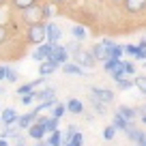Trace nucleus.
I'll return each instance as SVG.
<instances>
[{
    "label": "nucleus",
    "instance_id": "1",
    "mask_svg": "<svg viewBox=\"0 0 146 146\" xmlns=\"http://www.w3.org/2000/svg\"><path fill=\"white\" fill-rule=\"evenodd\" d=\"M26 41L30 45H39V43L45 41V22H39V24H30L26 30Z\"/></svg>",
    "mask_w": 146,
    "mask_h": 146
},
{
    "label": "nucleus",
    "instance_id": "2",
    "mask_svg": "<svg viewBox=\"0 0 146 146\" xmlns=\"http://www.w3.org/2000/svg\"><path fill=\"white\" fill-rule=\"evenodd\" d=\"M45 60H47L50 64H54L56 69H58V67H62L64 62H69V52L64 50V45H58V43H56L54 50H52V54L47 56Z\"/></svg>",
    "mask_w": 146,
    "mask_h": 146
},
{
    "label": "nucleus",
    "instance_id": "3",
    "mask_svg": "<svg viewBox=\"0 0 146 146\" xmlns=\"http://www.w3.org/2000/svg\"><path fill=\"white\" fill-rule=\"evenodd\" d=\"M22 19L30 26V24H39V22H43V7L36 2V5H32V7H28V9H24L22 11Z\"/></svg>",
    "mask_w": 146,
    "mask_h": 146
},
{
    "label": "nucleus",
    "instance_id": "4",
    "mask_svg": "<svg viewBox=\"0 0 146 146\" xmlns=\"http://www.w3.org/2000/svg\"><path fill=\"white\" fill-rule=\"evenodd\" d=\"M71 58H73V62L80 64L82 69H92V67H95V62H97V60L92 58V54H90V52H86L84 47H80L78 52H73Z\"/></svg>",
    "mask_w": 146,
    "mask_h": 146
},
{
    "label": "nucleus",
    "instance_id": "5",
    "mask_svg": "<svg viewBox=\"0 0 146 146\" xmlns=\"http://www.w3.org/2000/svg\"><path fill=\"white\" fill-rule=\"evenodd\" d=\"M54 45H56V43H52V41H47V39H45V41L39 43V45H36V50L32 52V58H35V60H45L47 56L52 54Z\"/></svg>",
    "mask_w": 146,
    "mask_h": 146
},
{
    "label": "nucleus",
    "instance_id": "6",
    "mask_svg": "<svg viewBox=\"0 0 146 146\" xmlns=\"http://www.w3.org/2000/svg\"><path fill=\"white\" fill-rule=\"evenodd\" d=\"M60 36H62V30H60L58 24L54 22H45V39L52 43H58L60 41Z\"/></svg>",
    "mask_w": 146,
    "mask_h": 146
},
{
    "label": "nucleus",
    "instance_id": "7",
    "mask_svg": "<svg viewBox=\"0 0 146 146\" xmlns=\"http://www.w3.org/2000/svg\"><path fill=\"white\" fill-rule=\"evenodd\" d=\"M90 95L95 97V99L103 101V103H112V101H114V92L110 90V88H97V86H92L90 88Z\"/></svg>",
    "mask_w": 146,
    "mask_h": 146
},
{
    "label": "nucleus",
    "instance_id": "8",
    "mask_svg": "<svg viewBox=\"0 0 146 146\" xmlns=\"http://www.w3.org/2000/svg\"><path fill=\"white\" fill-rule=\"evenodd\" d=\"M36 116H39V112H36V110H30L28 114H19V116H17V123H15V125H17L19 129H28V127H30V125L36 120Z\"/></svg>",
    "mask_w": 146,
    "mask_h": 146
},
{
    "label": "nucleus",
    "instance_id": "9",
    "mask_svg": "<svg viewBox=\"0 0 146 146\" xmlns=\"http://www.w3.org/2000/svg\"><path fill=\"white\" fill-rule=\"evenodd\" d=\"M28 135H30L32 140H36V142H39V140H45V127H43L41 123H36V120H35V123L28 127Z\"/></svg>",
    "mask_w": 146,
    "mask_h": 146
},
{
    "label": "nucleus",
    "instance_id": "10",
    "mask_svg": "<svg viewBox=\"0 0 146 146\" xmlns=\"http://www.w3.org/2000/svg\"><path fill=\"white\" fill-rule=\"evenodd\" d=\"M36 123H41L43 127H45V133H52L54 129H58V118H54V116H36Z\"/></svg>",
    "mask_w": 146,
    "mask_h": 146
},
{
    "label": "nucleus",
    "instance_id": "11",
    "mask_svg": "<svg viewBox=\"0 0 146 146\" xmlns=\"http://www.w3.org/2000/svg\"><path fill=\"white\" fill-rule=\"evenodd\" d=\"M17 112H15V108H5L2 110V114H0V120L5 125H15L17 123Z\"/></svg>",
    "mask_w": 146,
    "mask_h": 146
},
{
    "label": "nucleus",
    "instance_id": "12",
    "mask_svg": "<svg viewBox=\"0 0 146 146\" xmlns=\"http://www.w3.org/2000/svg\"><path fill=\"white\" fill-rule=\"evenodd\" d=\"M125 9L129 13H140L146 9V0H125Z\"/></svg>",
    "mask_w": 146,
    "mask_h": 146
},
{
    "label": "nucleus",
    "instance_id": "13",
    "mask_svg": "<svg viewBox=\"0 0 146 146\" xmlns=\"http://www.w3.org/2000/svg\"><path fill=\"white\" fill-rule=\"evenodd\" d=\"M116 114H118V116H123L125 120H129V123H131V120L135 118V116L140 114V112H137L135 108H129V105H120V108L116 110Z\"/></svg>",
    "mask_w": 146,
    "mask_h": 146
},
{
    "label": "nucleus",
    "instance_id": "14",
    "mask_svg": "<svg viewBox=\"0 0 146 146\" xmlns=\"http://www.w3.org/2000/svg\"><path fill=\"white\" fill-rule=\"evenodd\" d=\"M62 73H64V75H84L86 69H82L80 64H75V62H64L62 64Z\"/></svg>",
    "mask_w": 146,
    "mask_h": 146
},
{
    "label": "nucleus",
    "instance_id": "15",
    "mask_svg": "<svg viewBox=\"0 0 146 146\" xmlns=\"http://www.w3.org/2000/svg\"><path fill=\"white\" fill-rule=\"evenodd\" d=\"M125 133H127V137H129L131 142H135V144H140V142L146 137V133H144V131H140V129H135L133 125H131V127H127V129H125Z\"/></svg>",
    "mask_w": 146,
    "mask_h": 146
},
{
    "label": "nucleus",
    "instance_id": "16",
    "mask_svg": "<svg viewBox=\"0 0 146 146\" xmlns=\"http://www.w3.org/2000/svg\"><path fill=\"white\" fill-rule=\"evenodd\" d=\"M64 105H67V112L71 114H84V103L80 99H69Z\"/></svg>",
    "mask_w": 146,
    "mask_h": 146
},
{
    "label": "nucleus",
    "instance_id": "17",
    "mask_svg": "<svg viewBox=\"0 0 146 146\" xmlns=\"http://www.w3.org/2000/svg\"><path fill=\"white\" fill-rule=\"evenodd\" d=\"M90 54H92V58H95V60H101V62H103V60L108 58V47H105L103 43H97V45L90 50Z\"/></svg>",
    "mask_w": 146,
    "mask_h": 146
},
{
    "label": "nucleus",
    "instance_id": "18",
    "mask_svg": "<svg viewBox=\"0 0 146 146\" xmlns=\"http://www.w3.org/2000/svg\"><path fill=\"white\" fill-rule=\"evenodd\" d=\"M43 82H45V80L41 78V80H32V82H28V84H22V86L17 88V95H26V92H32L36 86H39V84H43Z\"/></svg>",
    "mask_w": 146,
    "mask_h": 146
},
{
    "label": "nucleus",
    "instance_id": "19",
    "mask_svg": "<svg viewBox=\"0 0 146 146\" xmlns=\"http://www.w3.org/2000/svg\"><path fill=\"white\" fill-rule=\"evenodd\" d=\"M45 142H47L50 146H60V144H62V131H60V129H54V131L47 135Z\"/></svg>",
    "mask_w": 146,
    "mask_h": 146
},
{
    "label": "nucleus",
    "instance_id": "20",
    "mask_svg": "<svg viewBox=\"0 0 146 146\" xmlns=\"http://www.w3.org/2000/svg\"><path fill=\"white\" fill-rule=\"evenodd\" d=\"M9 2H11V7H13V9H17V11H24V9H28V7L36 5L39 0H9Z\"/></svg>",
    "mask_w": 146,
    "mask_h": 146
},
{
    "label": "nucleus",
    "instance_id": "21",
    "mask_svg": "<svg viewBox=\"0 0 146 146\" xmlns=\"http://www.w3.org/2000/svg\"><path fill=\"white\" fill-rule=\"evenodd\" d=\"M120 64H123V60H120V58H105V60H103V69H105L108 73H112L114 69H118Z\"/></svg>",
    "mask_w": 146,
    "mask_h": 146
},
{
    "label": "nucleus",
    "instance_id": "22",
    "mask_svg": "<svg viewBox=\"0 0 146 146\" xmlns=\"http://www.w3.org/2000/svg\"><path fill=\"white\" fill-rule=\"evenodd\" d=\"M54 71H56V67H54V64H50L47 60H43V62L39 64V75H41V78H47V75H52Z\"/></svg>",
    "mask_w": 146,
    "mask_h": 146
},
{
    "label": "nucleus",
    "instance_id": "23",
    "mask_svg": "<svg viewBox=\"0 0 146 146\" xmlns=\"http://www.w3.org/2000/svg\"><path fill=\"white\" fill-rule=\"evenodd\" d=\"M112 125H114L116 131H118V129H120V131H125L127 127H131V123H129V120H125L123 116H118V114H114V120H112Z\"/></svg>",
    "mask_w": 146,
    "mask_h": 146
},
{
    "label": "nucleus",
    "instance_id": "24",
    "mask_svg": "<svg viewBox=\"0 0 146 146\" xmlns=\"http://www.w3.org/2000/svg\"><path fill=\"white\" fill-rule=\"evenodd\" d=\"M64 114H67V105H64V103H58V101H56V105L52 108V116L60 120V118H62Z\"/></svg>",
    "mask_w": 146,
    "mask_h": 146
},
{
    "label": "nucleus",
    "instance_id": "25",
    "mask_svg": "<svg viewBox=\"0 0 146 146\" xmlns=\"http://www.w3.org/2000/svg\"><path fill=\"white\" fill-rule=\"evenodd\" d=\"M52 97H56L54 88H45L41 92H35V101H45V99H52Z\"/></svg>",
    "mask_w": 146,
    "mask_h": 146
},
{
    "label": "nucleus",
    "instance_id": "26",
    "mask_svg": "<svg viewBox=\"0 0 146 146\" xmlns=\"http://www.w3.org/2000/svg\"><path fill=\"white\" fill-rule=\"evenodd\" d=\"M71 35L75 36L78 41H84V39H86V28L78 24V26H73V28H71Z\"/></svg>",
    "mask_w": 146,
    "mask_h": 146
},
{
    "label": "nucleus",
    "instance_id": "27",
    "mask_svg": "<svg viewBox=\"0 0 146 146\" xmlns=\"http://www.w3.org/2000/svg\"><path fill=\"white\" fill-rule=\"evenodd\" d=\"M90 103H92V108H95V112H97L99 116H103V114H105V105H108V103H103V101L95 99V97H90Z\"/></svg>",
    "mask_w": 146,
    "mask_h": 146
},
{
    "label": "nucleus",
    "instance_id": "28",
    "mask_svg": "<svg viewBox=\"0 0 146 146\" xmlns=\"http://www.w3.org/2000/svg\"><path fill=\"white\" fill-rule=\"evenodd\" d=\"M5 82H17V71L15 69H11V67H5Z\"/></svg>",
    "mask_w": 146,
    "mask_h": 146
},
{
    "label": "nucleus",
    "instance_id": "29",
    "mask_svg": "<svg viewBox=\"0 0 146 146\" xmlns=\"http://www.w3.org/2000/svg\"><path fill=\"white\" fill-rule=\"evenodd\" d=\"M133 86L140 88V92H144L146 95V75H137L135 80H133Z\"/></svg>",
    "mask_w": 146,
    "mask_h": 146
},
{
    "label": "nucleus",
    "instance_id": "30",
    "mask_svg": "<svg viewBox=\"0 0 146 146\" xmlns=\"http://www.w3.org/2000/svg\"><path fill=\"white\" fill-rule=\"evenodd\" d=\"M116 84H118V88H120V90H129V88L133 86V80H127V78H120V80H118V82H116Z\"/></svg>",
    "mask_w": 146,
    "mask_h": 146
},
{
    "label": "nucleus",
    "instance_id": "31",
    "mask_svg": "<svg viewBox=\"0 0 146 146\" xmlns=\"http://www.w3.org/2000/svg\"><path fill=\"white\" fill-rule=\"evenodd\" d=\"M114 135H116L114 125H110V127H105V129H103V140H112Z\"/></svg>",
    "mask_w": 146,
    "mask_h": 146
},
{
    "label": "nucleus",
    "instance_id": "32",
    "mask_svg": "<svg viewBox=\"0 0 146 146\" xmlns=\"http://www.w3.org/2000/svg\"><path fill=\"white\" fill-rule=\"evenodd\" d=\"M9 39V26H5V24H0V45Z\"/></svg>",
    "mask_w": 146,
    "mask_h": 146
},
{
    "label": "nucleus",
    "instance_id": "33",
    "mask_svg": "<svg viewBox=\"0 0 146 146\" xmlns=\"http://www.w3.org/2000/svg\"><path fill=\"white\" fill-rule=\"evenodd\" d=\"M80 47H82V45H80V41H78V39H75V41H71V43H67V45H64V50H67V52H69V54H73V52H78V50H80Z\"/></svg>",
    "mask_w": 146,
    "mask_h": 146
},
{
    "label": "nucleus",
    "instance_id": "34",
    "mask_svg": "<svg viewBox=\"0 0 146 146\" xmlns=\"http://www.w3.org/2000/svg\"><path fill=\"white\" fill-rule=\"evenodd\" d=\"M22 103L26 105V108L32 105V103H35V92H26V95H22Z\"/></svg>",
    "mask_w": 146,
    "mask_h": 146
},
{
    "label": "nucleus",
    "instance_id": "35",
    "mask_svg": "<svg viewBox=\"0 0 146 146\" xmlns=\"http://www.w3.org/2000/svg\"><path fill=\"white\" fill-rule=\"evenodd\" d=\"M69 142H73L75 146H82V144H84V135H82L80 131H75V133H73V137H71Z\"/></svg>",
    "mask_w": 146,
    "mask_h": 146
},
{
    "label": "nucleus",
    "instance_id": "36",
    "mask_svg": "<svg viewBox=\"0 0 146 146\" xmlns=\"http://www.w3.org/2000/svg\"><path fill=\"white\" fill-rule=\"evenodd\" d=\"M123 69H125V75H133L135 73V64L133 62H125L123 60Z\"/></svg>",
    "mask_w": 146,
    "mask_h": 146
},
{
    "label": "nucleus",
    "instance_id": "37",
    "mask_svg": "<svg viewBox=\"0 0 146 146\" xmlns=\"http://www.w3.org/2000/svg\"><path fill=\"white\" fill-rule=\"evenodd\" d=\"M41 7H43V22H47V19L52 17V13H54V11H52V7H50V5H45V2H43Z\"/></svg>",
    "mask_w": 146,
    "mask_h": 146
},
{
    "label": "nucleus",
    "instance_id": "38",
    "mask_svg": "<svg viewBox=\"0 0 146 146\" xmlns=\"http://www.w3.org/2000/svg\"><path fill=\"white\" fill-rule=\"evenodd\" d=\"M125 47V52H127L129 56H133L135 58V54H137V45H123Z\"/></svg>",
    "mask_w": 146,
    "mask_h": 146
},
{
    "label": "nucleus",
    "instance_id": "39",
    "mask_svg": "<svg viewBox=\"0 0 146 146\" xmlns=\"http://www.w3.org/2000/svg\"><path fill=\"white\" fill-rule=\"evenodd\" d=\"M5 80V64H0V82Z\"/></svg>",
    "mask_w": 146,
    "mask_h": 146
},
{
    "label": "nucleus",
    "instance_id": "40",
    "mask_svg": "<svg viewBox=\"0 0 146 146\" xmlns=\"http://www.w3.org/2000/svg\"><path fill=\"white\" fill-rule=\"evenodd\" d=\"M52 5H62V2H67V0H50Z\"/></svg>",
    "mask_w": 146,
    "mask_h": 146
},
{
    "label": "nucleus",
    "instance_id": "41",
    "mask_svg": "<svg viewBox=\"0 0 146 146\" xmlns=\"http://www.w3.org/2000/svg\"><path fill=\"white\" fill-rule=\"evenodd\" d=\"M35 146H50V144H47V142H43V140H39V142H36Z\"/></svg>",
    "mask_w": 146,
    "mask_h": 146
},
{
    "label": "nucleus",
    "instance_id": "42",
    "mask_svg": "<svg viewBox=\"0 0 146 146\" xmlns=\"http://www.w3.org/2000/svg\"><path fill=\"white\" fill-rule=\"evenodd\" d=\"M60 146H75V144H73V142H62Z\"/></svg>",
    "mask_w": 146,
    "mask_h": 146
},
{
    "label": "nucleus",
    "instance_id": "43",
    "mask_svg": "<svg viewBox=\"0 0 146 146\" xmlns=\"http://www.w3.org/2000/svg\"><path fill=\"white\" fill-rule=\"evenodd\" d=\"M142 123H144V125H146V114H144V116H142Z\"/></svg>",
    "mask_w": 146,
    "mask_h": 146
},
{
    "label": "nucleus",
    "instance_id": "44",
    "mask_svg": "<svg viewBox=\"0 0 146 146\" xmlns=\"http://www.w3.org/2000/svg\"><path fill=\"white\" fill-rule=\"evenodd\" d=\"M5 2H9V0H0V5H5Z\"/></svg>",
    "mask_w": 146,
    "mask_h": 146
},
{
    "label": "nucleus",
    "instance_id": "45",
    "mask_svg": "<svg viewBox=\"0 0 146 146\" xmlns=\"http://www.w3.org/2000/svg\"><path fill=\"white\" fill-rule=\"evenodd\" d=\"M17 146H24V142H19V144H17Z\"/></svg>",
    "mask_w": 146,
    "mask_h": 146
},
{
    "label": "nucleus",
    "instance_id": "46",
    "mask_svg": "<svg viewBox=\"0 0 146 146\" xmlns=\"http://www.w3.org/2000/svg\"><path fill=\"white\" fill-rule=\"evenodd\" d=\"M0 95H2V86H0Z\"/></svg>",
    "mask_w": 146,
    "mask_h": 146
},
{
    "label": "nucleus",
    "instance_id": "47",
    "mask_svg": "<svg viewBox=\"0 0 146 146\" xmlns=\"http://www.w3.org/2000/svg\"><path fill=\"white\" fill-rule=\"evenodd\" d=\"M142 112H146V105H144V110H142Z\"/></svg>",
    "mask_w": 146,
    "mask_h": 146
},
{
    "label": "nucleus",
    "instance_id": "48",
    "mask_svg": "<svg viewBox=\"0 0 146 146\" xmlns=\"http://www.w3.org/2000/svg\"><path fill=\"white\" fill-rule=\"evenodd\" d=\"M142 64H144V67H146V60H144V62H142Z\"/></svg>",
    "mask_w": 146,
    "mask_h": 146
}]
</instances>
